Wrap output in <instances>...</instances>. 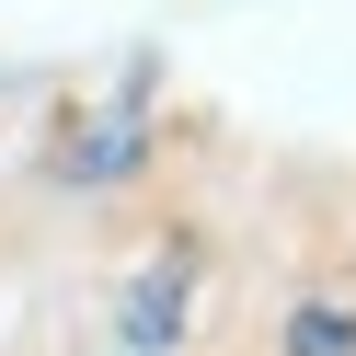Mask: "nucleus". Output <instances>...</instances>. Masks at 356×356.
<instances>
[{
    "mask_svg": "<svg viewBox=\"0 0 356 356\" xmlns=\"http://www.w3.org/2000/svg\"><path fill=\"white\" fill-rule=\"evenodd\" d=\"M172 333H184V264H149V276L127 287V345H138V356H161Z\"/></svg>",
    "mask_w": 356,
    "mask_h": 356,
    "instance_id": "obj_1",
    "label": "nucleus"
},
{
    "mask_svg": "<svg viewBox=\"0 0 356 356\" xmlns=\"http://www.w3.org/2000/svg\"><path fill=\"white\" fill-rule=\"evenodd\" d=\"M127 149H138V92H127V104H115L104 127H81V138H70V161H58V172H92V184H104V172H127Z\"/></svg>",
    "mask_w": 356,
    "mask_h": 356,
    "instance_id": "obj_2",
    "label": "nucleus"
},
{
    "mask_svg": "<svg viewBox=\"0 0 356 356\" xmlns=\"http://www.w3.org/2000/svg\"><path fill=\"white\" fill-rule=\"evenodd\" d=\"M287 345H299V356H356V322H345L333 299H310L299 322H287Z\"/></svg>",
    "mask_w": 356,
    "mask_h": 356,
    "instance_id": "obj_3",
    "label": "nucleus"
}]
</instances>
